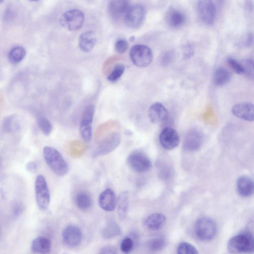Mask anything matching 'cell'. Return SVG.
Instances as JSON below:
<instances>
[{
  "instance_id": "cell-20",
  "label": "cell",
  "mask_w": 254,
  "mask_h": 254,
  "mask_svg": "<svg viewBox=\"0 0 254 254\" xmlns=\"http://www.w3.org/2000/svg\"><path fill=\"white\" fill-rule=\"evenodd\" d=\"M166 21L172 28H179L186 22L185 15L180 11L174 8L169 9L166 14Z\"/></svg>"
},
{
  "instance_id": "cell-13",
  "label": "cell",
  "mask_w": 254,
  "mask_h": 254,
  "mask_svg": "<svg viewBox=\"0 0 254 254\" xmlns=\"http://www.w3.org/2000/svg\"><path fill=\"white\" fill-rule=\"evenodd\" d=\"M160 142L167 150H172L177 147L180 143V137L177 132L171 127H166L161 132Z\"/></svg>"
},
{
  "instance_id": "cell-21",
  "label": "cell",
  "mask_w": 254,
  "mask_h": 254,
  "mask_svg": "<svg viewBox=\"0 0 254 254\" xmlns=\"http://www.w3.org/2000/svg\"><path fill=\"white\" fill-rule=\"evenodd\" d=\"M32 251L36 254H49L51 250V243L49 238L45 236H39L32 243Z\"/></svg>"
},
{
  "instance_id": "cell-18",
  "label": "cell",
  "mask_w": 254,
  "mask_h": 254,
  "mask_svg": "<svg viewBox=\"0 0 254 254\" xmlns=\"http://www.w3.org/2000/svg\"><path fill=\"white\" fill-rule=\"evenodd\" d=\"M117 203L115 194L112 189H106L100 194L98 204L103 210L112 212L115 209Z\"/></svg>"
},
{
  "instance_id": "cell-32",
  "label": "cell",
  "mask_w": 254,
  "mask_h": 254,
  "mask_svg": "<svg viewBox=\"0 0 254 254\" xmlns=\"http://www.w3.org/2000/svg\"><path fill=\"white\" fill-rule=\"evenodd\" d=\"M125 69V66L123 64H118L116 65L112 72L107 77V80L112 83L117 82L123 75Z\"/></svg>"
},
{
  "instance_id": "cell-8",
  "label": "cell",
  "mask_w": 254,
  "mask_h": 254,
  "mask_svg": "<svg viewBox=\"0 0 254 254\" xmlns=\"http://www.w3.org/2000/svg\"><path fill=\"white\" fill-rule=\"evenodd\" d=\"M129 167L138 173H145L149 171L152 164L149 157L143 151H135L132 152L127 159Z\"/></svg>"
},
{
  "instance_id": "cell-46",
  "label": "cell",
  "mask_w": 254,
  "mask_h": 254,
  "mask_svg": "<svg viewBox=\"0 0 254 254\" xmlns=\"http://www.w3.org/2000/svg\"><path fill=\"white\" fill-rule=\"evenodd\" d=\"M30 1L36 2L39 1V0H30Z\"/></svg>"
},
{
  "instance_id": "cell-11",
  "label": "cell",
  "mask_w": 254,
  "mask_h": 254,
  "mask_svg": "<svg viewBox=\"0 0 254 254\" xmlns=\"http://www.w3.org/2000/svg\"><path fill=\"white\" fill-rule=\"evenodd\" d=\"M197 11L203 23L207 25L213 24L216 16V8L212 0H198Z\"/></svg>"
},
{
  "instance_id": "cell-37",
  "label": "cell",
  "mask_w": 254,
  "mask_h": 254,
  "mask_svg": "<svg viewBox=\"0 0 254 254\" xmlns=\"http://www.w3.org/2000/svg\"><path fill=\"white\" fill-rule=\"evenodd\" d=\"M226 62L229 67L236 74H244V68L241 62H238L235 59L228 57Z\"/></svg>"
},
{
  "instance_id": "cell-15",
  "label": "cell",
  "mask_w": 254,
  "mask_h": 254,
  "mask_svg": "<svg viewBox=\"0 0 254 254\" xmlns=\"http://www.w3.org/2000/svg\"><path fill=\"white\" fill-rule=\"evenodd\" d=\"M129 0H111L108 5L110 16L114 20L124 18L130 7Z\"/></svg>"
},
{
  "instance_id": "cell-5",
  "label": "cell",
  "mask_w": 254,
  "mask_h": 254,
  "mask_svg": "<svg viewBox=\"0 0 254 254\" xmlns=\"http://www.w3.org/2000/svg\"><path fill=\"white\" fill-rule=\"evenodd\" d=\"M35 194L37 205L42 211H46L50 203V193L47 181L42 175L37 176L35 181Z\"/></svg>"
},
{
  "instance_id": "cell-36",
  "label": "cell",
  "mask_w": 254,
  "mask_h": 254,
  "mask_svg": "<svg viewBox=\"0 0 254 254\" xmlns=\"http://www.w3.org/2000/svg\"><path fill=\"white\" fill-rule=\"evenodd\" d=\"M135 243L130 237L124 238L121 243V250L125 254H129L134 249Z\"/></svg>"
},
{
  "instance_id": "cell-44",
  "label": "cell",
  "mask_w": 254,
  "mask_h": 254,
  "mask_svg": "<svg viewBox=\"0 0 254 254\" xmlns=\"http://www.w3.org/2000/svg\"><path fill=\"white\" fill-rule=\"evenodd\" d=\"M245 8L249 12L253 11L254 5L251 0H247L245 3Z\"/></svg>"
},
{
  "instance_id": "cell-28",
  "label": "cell",
  "mask_w": 254,
  "mask_h": 254,
  "mask_svg": "<svg viewBox=\"0 0 254 254\" xmlns=\"http://www.w3.org/2000/svg\"><path fill=\"white\" fill-rule=\"evenodd\" d=\"M27 52L22 46H16L13 48L9 52L8 59L13 64H17L21 62L25 58Z\"/></svg>"
},
{
  "instance_id": "cell-3",
  "label": "cell",
  "mask_w": 254,
  "mask_h": 254,
  "mask_svg": "<svg viewBox=\"0 0 254 254\" xmlns=\"http://www.w3.org/2000/svg\"><path fill=\"white\" fill-rule=\"evenodd\" d=\"M217 231V225L211 218L202 217L197 220L195 225V232L201 241L208 242L215 237Z\"/></svg>"
},
{
  "instance_id": "cell-14",
  "label": "cell",
  "mask_w": 254,
  "mask_h": 254,
  "mask_svg": "<svg viewBox=\"0 0 254 254\" xmlns=\"http://www.w3.org/2000/svg\"><path fill=\"white\" fill-rule=\"evenodd\" d=\"M62 238L67 246L75 248L81 244L83 240V233L81 229L78 226L69 225L63 229Z\"/></svg>"
},
{
  "instance_id": "cell-26",
  "label": "cell",
  "mask_w": 254,
  "mask_h": 254,
  "mask_svg": "<svg viewBox=\"0 0 254 254\" xmlns=\"http://www.w3.org/2000/svg\"><path fill=\"white\" fill-rule=\"evenodd\" d=\"M121 233L120 226L113 221L108 222L101 231L102 237L106 239L114 238L119 236Z\"/></svg>"
},
{
  "instance_id": "cell-4",
  "label": "cell",
  "mask_w": 254,
  "mask_h": 254,
  "mask_svg": "<svg viewBox=\"0 0 254 254\" xmlns=\"http://www.w3.org/2000/svg\"><path fill=\"white\" fill-rule=\"evenodd\" d=\"M130 57L132 63L139 68L148 67L154 58L152 49L146 45L141 44L135 45L131 48Z\"/></svg>"
},
{
  "instance_id": "cell-23",
  "label": "cell",
  "mask_w": 254,
  "mask_h": 254,
  "mask_svg": "<svg viewBox=\"0 0 254 254\" xmlns=\"http://www.w3.org/2000/svg\"><path fill=\"white\" fill-rule=\"evenodd\" d=\"M167 221L166 216L160 213H155L148 216L145 220L147 227L152 230H158L162 229Z\"/></svg>"
},
{
  "instance_id": "cell-12",
  "label": "cell",
  "mask_w": 254,
  "mask_h": 254,
  "mask_svg": "<svg viewBox=\"0 0 254 254\" xmlns=\"http://www.w3.org/2000/svg\"><path fill=\"white\" fill-rule=\"evenodd\" d=\"M204 135L199 129L193 128L186 134L183 142V149L188 152H195L200 149L204 143Z\"/></svg>"
},
{
  "instance_id": "cell-33",
  "label": "cell",
  "mask_w": 254,
  "mask_h": 254,
  "mask_svg": "<svg viewBox=\"0 0 254 254\" xmlns=\"http://www.w3.org/2000/svg\"><path fill=\"white\" fill-rule=\"evenodd\" d=\"M244 68V75L254 81V61L252 59H244L241 62Z\"/></svg>"
},
{
  "instance_id": "cell-45",
  "label": "cell",
  "mask_w": 254,
  "mask_h": 254,
  "mask_svg": "<svg viewBox=\"0 0 254 254\" xmlns=\"http://www.w3.org/2000/svg\"><path fill=\"white\" fill-rule=\"evenodd\" d=\"M224 0H217V3L218 5L220 6H222L224 3Z\"/></svg>"
},
{
  "instance_id": "cell-29",
  "label": "cell",
  "mask_w": 254,
  "mask_h": 254,
  "mask_svg": "<svg viewBox=\"0 0 254 254\" xmlns=\"http://www.w3.org/2000/svg\"><path fill=\"white\" fill-rule=\"evenodd\" d=\"M20 123L18 118L11 115L5 118L3 124V129L7 133H13L19 129Z\"/></svg>"
},
{
  "instance_id": "cell-1",
  "label": "cell",
  "mask_w": 254,
  "mask_h": 254,
  "mask_svg": "<svg viewBox=\"0 0 254 254\" xmlns=\"http://www.w3.org/2000/svg\"><path fill=\"white\" fill-rule=\"evenodd\" d=\"M43 153L47 165L54 173L62 177L68 173L69 169L67 163L57 149L46 146Z\"/></svg>"
},
{
  "instance_id": "cell-38",
  "label": "cell",
  "mask_w": 254,
  "mask_h": 254,
  "mask_svg": "<svg viewBox=\"0 0 254 254\" xmlns=\"http://www.w3.org/2000/svg\"><path fill=\"white\" fill-rule=\"evenodd\" d=\"M128 42L124 39L118 40L115 44V50L119 54L126 52L128 49Z\"/></svg>"
},
{
  "instance_id": "cell-7",
  "label": "cell",
  "mask_w": 254,
  "mask_h": 254,
  "mask_svg": "<svg viewBox=\"0 0 254 254\" xmlns=\"http://www.w3.org/2000/svg\"><path fill=\"white\" fill-rule=\"evenodd\" d=\"M95 109L92 104L87 105L84 109L80 125V134L82 139L86 143L90 142L92 138V124Z\"/></svg>"
},
{
  "instance_id": "cell-39",
  "label": "cell",
  "mask_w": 254,
  "mask_h": 254,
  "mask_svg": "<svg viewBox=\"0 0 254 254\" xmlns=\"http://www.w3.org/2000/svg\"><path fill=\"white\" fill-rule=\"evenodd\" d=\"M24 205L22 203L18 202L16 203L13 208V213L14 216L19 217L23 212Z\"/></svg>"
},
{
  "instance_id": "cell-16",
  "label": "cell",
  "mask_w": 254,
  "mask_h": 254,
  "mask_svg": "<svg viewBox=\"0 0 254 254\" xmlns=\"http://www.w3.org/2000/svg\"><path fill=\"white\" fill-rule=\"evenodd\" d=\"M236 117L247 121H254V104L245 102L235 105L232 108Z\"/></svg>"
},
{
  "instance_id": "cell-27",
  "label": "cell",
  "mask_w": 254,
  "mask_h": 254,
  "mask_svg": "<svg viewBox=\"0 0 254 254\" xmlns=\"http://www.w3.org/2000/svg\"><path fill=\"white\" fill-rule=\"evenodd\" d=\"M77 207L81 210H88L92 205V199L89 194L86 192L78 193L75 198Z\"/></svg>"
},
{
  "instance_id": "cell-47",
  "label": "cell",
  "mask_w": 254,
  "mask_h": 254,
  "mask_svg": "<svg viewBox=\"0 0 254 254\" xmlns=\"http://www.w3.org/2000/svg\"><path fill=\"white\" fill-rule=\"evenodd\" d=\"M4 1V0H1V3L2 4Z\"/></svg>"
},
{
  "instance_id": "cell-42",
  "label": "cell",
  "mask_w": 254,
  "mask_h": 254,
  "mask_svg": "<svg viewBox=\"0 0 254 254\" xmlns=\"http://www.w3.org/2000/svg\"><path fill=\"white\" fill-rule=\"evenodd\" d=\"M99 253L115 254L117 253V250L113 246H106L101 248Z\"/></svg>"
},
{
  "instance_id": "cell-2",
  "label": "cell",
  "mask_w": 254,
  "mask_h": 254,
  "mask_svg": "<svg viewBox=\"0 0 254 254\" xmlns=\"http://www.w3.org/2000/svg\"><path fill=\"white\" fill-rule=\"evenodd\" d=\"M227 246L231 253H254V236L249 232L241 233L232 237Z\"/></svg>"
},
{
  "instance_id": "cell-9",
  "label": "cell",
  "mask_w": 254,
  "mask_h": 254,
  "mask_svg": "<svg viewBox=\"0 0 254 254\" xmlns=\"http://www.w3.org/2000/svg\"><path fill=\"white\" fill-rule=\"evenodd\" d=\"M84 21V14L80 10L75 9L64 13L60 20L62 26L70 31H76L80 29Z\"/></svg>"
},
{
  "instance_id": "cell-17",
  "label": "cell",
  "mask_w": 254,
  "mask_h": 254,
  "mask_svg": "<svg viewBox=\"0 0 254 254\" xmlns=\"http://www.w3.org/2000/svg\"><path fill=\"white\" fill-rule=\"evenodd\" d=\"M149 119L154 124L166 122L169 117V113L165 106L161 103L157 102L150 107L148 111Z\"/></svg>"
},
{
  "instance_id": "cell-24",
  "label": "cell",
  "mask_w": 254,
  "mask_h": 254,
  "mask_svg": "<svg viewBox=\"0 0 254 254\" xmlns=\"http://www.w3.org/2000/svg\"><path fill=\"white\" fill-rule=\"evenodd\" d=\"M231 78V74L228 70L224 67H219L214 73L213 81L215 85L220 86L227 84Z\"/></svg>"
},
{
  "instance_id": "cell-35",
  "label": "cell",
  "mask_w": 254,
  "mask_h": 254,
  "mask_svg": "<svg viewBox=\"0 0 254 254\" xmlns=\"http://www.w3.org/2000/svg\"><path fill=\"white\" fill-rule=\"evenodd\" d=\"M175 54L172 50H168L163 53L160 58L161 64L164 67L170 66L174 61Z\"/></svg>"
},
{
  "instance_id": "cell-41",
  "label": "cell",
  "mask_w": 254,
  "mask_h": 254,
  "mask_svg": "<svg viewBox=\"0 0 254 254\" xmlns=\"http://www.w3.org/2000/svg\"><path fill=\"white\" fill-rule=\"evenodd\" d=\"M254 42V35L252 33L247 34L243 39V43L246 47L251 46Z\"/></svg>"
},
{
  "instance_id": "cell-43",
  "label": "cell",
  "mask_w": 254,
  "mask_h": 254,
  "mask_svg": "<svg viewBox=\"0 0 254 254\" xmlns=\"http://www.w3.org/2000/svg\"><path fill=\"white\" fill-rule=\"evenodd\" d=\"M26 169L31 173L35 174L38 171V166L36 162L31 161L27 164Z\"/></svg>"
},
{
  "instance_id": "cell-22",
  "label": "cell",
  "mask_w": 254,
  "mask_h": 254,
  "mask_svg": "<svg viewBox=\"0 0 254 254\" xmlns=\"http://www.w3.org/2000/svg\"><path fill=\"white\" fill-rule=\"evenodd\" d=\"M96 42L97 39L93 32H85L83 33L80 37L79 47L83 51L89 52L93 49Z\"/></svg>"
},
{
  "instance_id": "cell-19",
  "label": "cell",
  "mask_w": 254,
  "mask_h": 254,
  "mask_svg": "<svg viewBox=\"0 0 254 254\" xmlns=\"http://www.w3.org/2000/svg\"><path fill=\"white\" fill-rule=\"evenodd\" d=\"M236 186L238 194L243 197H250L254 194V181L249 176H240Z\"/></svg>"
},
{
  "instance_id": "cell-6",
  "label": "cell",
  "mask_w": 254,
  "mask_h": 254,
  "mask_svg": "<svg viewBox=\"0 0 254 254\" xmlns=\"http://www.w3.org/2000/svg\"><path fill=\"white\" fill-rule=\"evenodd\" d=\"M121 137L117 132H112L101 140L95 147L92 156L97 158L106 155L114 151L120 145Z\"/></svg>"
},
{
  "instance_id": "cell-34",
  "label": "cell",
  "mask_w": 254,
  "mask_h": 254,
  "mask_svg": "<svg viewBox=\"0 0 254 254\" xmlns=\"http://www.w3.org/2000/svg\"><path fill=\"white\" fill-rule=\"evenodd\" d=\"M177 253L179 254H197L199 252L192 245L186 242H183L178 246Z\"/></svg>"
},
{
  "instance_id": "cell-25",
  "label": "cell",
  "mask_w": 254,
  "mask_h": 254,
  "mask_svg": "<svg viewBox=\"0 0 254 254\" xmlns=\"http://www.w3.org/2000/svg\"><path fill=\"white\" fill-rule=\"evenodd\" d=\"M117 212L119 218L124 219L128 212L129 206V195L127 192L120 195L117 200Z\"/></svg>"
},
{
  "instance_id": "cell-31",
  "label": "cell",
  "mask_w": 254,
  "mask_h": 254,
  "mask_svg": "<svg viewBox=\"0 0 254 254\" xmlns=\"http://www.w3.org/2000/svg\"><path fill=\"white\" fill-rule=\"evenodd\" d=\"M166 240L162 237L152 239L148 244L149 249L153 252H157L163 250L166 245Z\"/></svg>"
},
{
  "instance_id": "cell-40",
  "label": "cell",
  "mask_w": 254,
  "mask_h": 254,
  "mask_svg": "<svg viewBox=\"0 0 254 254\" xmlns=\"http://www.w3.org/2000/svg\"><path fill=\"white\" fill-rule=\"evenodd\" d=\"M194 50L193 46L190 44L186 45L183 49V54L185 59L191 58L194 54Z\"/></svg>"
},
{
  "instance_id": "cell-30",
  "label": "cell",
  "mask_w": 254,
  "mask_h": 254,
  "mask_svg": "<svg viewBox=\"0 0 254 254\" xmlns=\"http://www.w3.org/2000/svg\"><path fill=\"white\" fill-rule=\"evenodd\" d=\"M38 125L41 131L45 136H49L53 130V126L51 122L44 116H40L38 118Z\"/></svg>"
},
{
  "instance_id": "cell-10",
  "label": "cell",
  "mask_w": 254,
  "mask_h": 254,
  "mask_svg": "<svg viewBox=\"0 0 254 254\" xmlns=\"http://www.w3.org/2000/svg\"><path fill=\"white\" fill-rule=\"evenodd\" d=\"M146 17V11L141 5L131 6L125 18L126 25L131 29H138L143 24Z\"/></svg>"
}]
</instances>
